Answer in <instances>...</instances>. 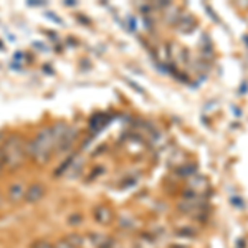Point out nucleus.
Returning a JSON list of instances; mask_svg holds the SVG:
<instances>
[{
	"label": "nucleus",
	"instance_id": "nucleus-12",
	"mask_svg": "<svg viewBox=\"0 0 248 248\" xmlns=\"http://www.w3.org/2000/svg\"><path fill=\"white\" fill-rule=\"evenodd\" d=\"M2 170H3V166H2V161H0V174H2Z\"/></svg>",
	"mask_w": 248,
	"mask_h": 248
},
{
	"label": "nucleus",
	"instance_id": "nucleus-11",
	"mask_svg": "<svg viewBox=\"0 0 248 248\" xmlns=\"http://www.w3.org/2000/svg\"><path fill=\"white\" fill-rule=\"evenodd\" d=\"M5 203H7V201H5V197H3L2 194H0V210L3 209V207H5Z\"/></svg>",
	"mask_w": 248,
	"mask_h": 248
},
{
	"label": "nucleus",
	"instance_id": "nucleus-13",
	"mask_svg": "<svg viewBox=\"0 0 248 248\" xmlns=\"http://www.w3.org/2000/svg\"><path fill=\"white\" fill-rule=\"evenodd\" d=\"M0 147H2V136H0Z\"/></svg>",
	"mask_w": 248,
	"mask_h": 248
},
{
	"label": "nucleus",
	"instance_id": "nucleus-5",
	"mask_svg": "<svg viewBox=\"0 0 248 248\" xmlns=\"http://www.w3.org/2000/svg\"><path fill=\"white\" fill-rule=\"evenodd\" d=\"M93 220L98 225H108V223H111L113 222V218H114V214H113V210L109 209V207H106V205H98V207H94L93 209Z\"/></svg>",
	"mask_w": 248,
	"mask_h": 248
},
{
	"label": "nucleus",
	"instance_id": "nucleus-2",
	"mask_svg": "<svg viewBox=\"0 0 248 248\" xmlns=\"http://www.w3.org/2000/svg\"><path fill=\"white\" fill-rule=\"evenodd\" d=\"M27 142L20 134H12L0 147V161L3 169L15 170L22 167L27 161Z\"/></svg>",
	"mask_w": 248,
	"mask_h": 248
},
{
	"label": "nucleus",
	"instance_id": "nucleus-9",
	"mask_svg": "<svg viewBox=\"0 0 248 248\" xmlns=\"http://www.w3.org/2000/svg\"><path fill=\"white\" fill-rule=\"evenodd\" d=\"M66 222L70 223L71 227H77V225H79V223L83 222V217L79 214H71L70 217L66 218Z\"/></svg>",
	"mask_w": 248,
	"mask_h": 248
},
{
	"label": "nucleus",
	"instance_id": "nucleus-4",
	"mask_svg": "<svg viewBox=\"0 0 248 248\" xmlns=\"http://www.w3.org/2000/svg\"><path fill=\"white\" fill-rule=\"evenodd\" d=\"M46 194V187L40 182H33L27 187L25 192V199H23V203H29V205H35V203L42 202L43 197Z\"/></svg>",
	"mask_w": 248,
	"mask_h": 248
},
{
	"label": "nucleus",
	"instance_id": "nucleus-6",
	"mask_svg": "<svg viewBox=\"0 0 248 248\" xmlns=\"http://www.w3.org/2000/svg\"><path fill=\"white\" fill-rule=\"evenodd\" d=\"M86 237V245H90L91 248H109V245L113 243V240L103 233L98 232H91V233L85 235Z\"/></svg>",
	"mask_w": 248,
	"mask_h": 248
},
{
	"label": "nucleus",
	"instance_id": "nucleus-7",
	"mask_svg": "<svg viewBox=\"0 0 248 248\" xmlns=\"http://www.w3.org/2000/svg\"><path fill=\"white\" fill-rule=\"evenodd\" d=\"M65 238L71 243V245H75L78 248H86V237H85V235L73 232V233H68Z\"/></svg>",
	"mask_w": 248,
	"mask_h": 248
},
{
	"label": "nucleus",
	"instance_id": "nucleus-3",
	"mask_svg": "<svg viewBox=\"0 0 248 248\" xmlns=\"http://www.w3.org/2000/svg\"><path fill=\"white\" fill-rule=\"evenodd\" d=\"M27 184L25 182H14L9 186V190L5 194V201L10 205H18V203L23 202L25 199V192H27Z\"/></svg>",
	"mask_w": 248,
	"mask_h": 248
},
{
	"label": "nucleus",
	"instance_id": "nucleus-8",
	"mask_svg": "<svg viewBox=\"0 0 248 248\" xmlns=\"http://www.w3.org/2000/svg\"><path fill=\"white\" fill-rule=\"evenodd\" d=\"M30 248H57V247H55V242H50V240H45V238H40V240H35V242L30 245Z\"/></svg>",
	"mask_w": 248,
	"mask_h": 248
},
{
	"label": "nucleus",
	"instance_id": "nucleus-1",
	"mask_svg": "<svg viewBox=\"0 0 248 248\" xmlns=\"http://www.w3.org/2000/svg\"><path fill=\"white\" fill-rule=\"evenodd\" d=\"M70 129L66 123L60 121L55 123L53 126L43 127L35 134V138L30 142H27V154L33 162L37 164H46L50 161L51 154L58 149L62 139L65 138L66 131Z\"/></svg>",
	"mask_w": 248,
	"mask_h": 248
},
{
	"label": "nucleus",
	"instance_id": "nucleus-10",
	"mask_svg": "<svg viewBox=\"0 0 248 248\" xmlns=\"http://www.w3.org/2000/svg\"><path fill=\"white\" fill-rule=\"evenodd\" d=\"M55 247H57V248H78V247L71 245V243L68 242L65 237L60 238V240H55Z\"/></svg>",
	"mask_w": 248,
	"mask_h": 248
}]
</instances>
